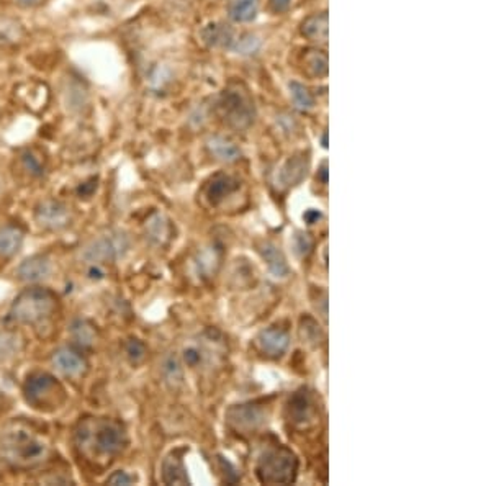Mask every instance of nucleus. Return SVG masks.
Segmentation results:
<instances>
[{"mask_svg":"<svg viewBox=\"0 0 491 486\" xmlns=\"http://www.w3.org/2000/svg\"><path fill=\"white\" fill-rule=\"evenodd\" d=\"M126 432L120 422L113 419L88 417L79 422L76 447L87 459H112L126 445Z\"/></svg>","mask_w":491,"mask_h":486,"instance_id":"f257e3e1","label":"nucleus"},{"mask_svg":"<svg viewBox=\"0 0 491 486\" xmlns=\"http://www.w3.org/2000/svg\"><path fill=\"white\" fill-rule=\"evenodd\" d=\"M49 447L28 427L12 424L0 432V455L15 466H34L46 460Z\"/></svg>","mask_w":491,"mask_h":486,"instance_id":"f03ea898","label":"nucleus"},{"mask_svg":"<svg viewBox=\"0 0 491 486\" xmlns=\"http://www.w3.org/2000/svg\"><path fill=\"white\" fill-rule=\"evenodd\" d=\"M58 309L56 293L49 288L32 287L17 295L10 306V318L20 324H39L54 316Z\"/></svg>","mask_w":491,"mask_h":486,"instance_id":"7ed1b4c3","label":"nucleus"},{"mask_svg":"<svg viewBox=\"0 0 491 486\" xmlns=\"http://www.w3.org/2000/svg\"><path fill=\"white\" fill-rule=\"evenodd\" d=\"M255 471L264 485H290L297 478V455L285 445L269 447L260 454Z\"/></svg>","mask_w":491,"mask_h":486,"instance_id":"20e7f679","label":"nucleus"},{"mask_svg":"<svg viewBox=\"0 0 491 486\" xmlns=\"http://www.w3.org/2000/svg\"><path fill=\"white\" fill-rule=\"evenodd\" d=\"M23 396L29 406L39 411H54L66 401V391L61 383L44 372L32 373L27 378Z\"/></svg>","mask_w":491,"mask_h":486,"instance_id":"39448f33","label":"nucleus"},{"mask_svg":"<svg viewBox=\"0 0 491 486\" xmlns=\"http://www.w3.org/2000/svg\"><path fill=\"white\" fill-rule=\"evenodd\" d=\"M220 115L224 123L236 130H244L254 121V103L243 86H231L221 93L218 102Z\"/></svg>","mask_w":491,"mask_h":486,"instance_id":"423d86ee","label":"nucleus"},{"mask_svg":"<svg viewBox=\"0 0 491 486\" xmlns=\"http://www.w3.org/2000/svg\"><path fill=\"white\" fill-rule=\"evenodd\" d=\"M130 248V239L121 231H110V233L98 236L97 239L90 241L82 252V259L88 265H98L115 262L126 254Z\"/></svg>","mask_w":491,"mask_h":486,"instance_id":"0eeeda50","label":"nucleus"},{"mask_svg":"<svg viewBox=\"0 0 491 486\" xmlns=\"http://www.w3.org/2000/svg\"><path fill=\"white\" fill-rule=\"evenodd\" d=\"M38 224L49 231H61L67 228L72 221L71 210L67 208L62 201L58 200H44L36 206L34 211Z\"/></svg>","mask_w":491,"mask_h":486,"instance_id":"6e6552de","label":"nucleus"},{"mask_svg":"<svg viewBox=\"0 0 491 486\" xmlns=\"http://www.w3.org/2000/svg\"><path fill=\"white\" fill-rule=\"evenodd\" d=\"M265 419V412L257 405H238L231 406L226 411V422L238 432L255 431Z\"/></svg>","mask_w":491,"mask_h":486,"instance_id":"1a4fd4ad","label":"nucleus"},{"mask_svg":"<svg viewBox=\"0 0 491 486\" xmlns=\"http://www.w3.org/2000/svg\"><path fill=\"white\" fill-rule=\"evenodd\" d=\"M53 365L59 373L69 378L86 375L88 363L81 351L74 347H61L53 353Z\"/></svg>","mask_w":491,"mask_h":486,"instance_id":"9d476101","label":"nucleus"},{"mask_svg":"<svg viewBox=\"0 0 491 486\" xmlns=\"http://www.w3.org/2000/svg\"><path fill=\"white\" fill-rule=\"evenodd\" d=\"M288 344H290L288 332L285 331V329L277 326L265 328L264 331H260L257 336L259 349L269 357L283 356L285 351L288 349Z\"/></svg>","mask_w":491,"mask_h":486,"instance_id":"9b49d317","label":"nucleus"},{"mask_svg":"<svg viewBox=\"0 0 491 486\" xmlns=\"http://www.w3.org/2000/svg\"><path fill=\"white\" fill-rule=\"evenodd\" d=\"M239 189L238 179L229 174H216L205 185V198L211 206H218Z\"/></svg>","mask_w":491,"mask_h":486,"instance_id":"f8f14e48","label":"nucleus"},{"mask_svg":"<svg viewBox=\"0 0 491 486\" xmlns=\"http://www.w3.org/2000/svg\"><path fill=\"white\" fill-rule=\"evenodd\" d=\"M49 274H51V262L46 255L41 254L25 259L17 269V275L25 282H39L49 277Z\"/></svg>","mask_w":491,"mask_h":486,"instance_id":"ddd939ff","label":"nucleus"},{"mask_svg":"<svg viewBox=\"0 0 491 486\" xmlns=\"http://www.w3.org/2000/svg\"><path fill=\"white\" fill-rule=\"evenodd\" d=\"M308 169V157L304 154H298L290 157V159L282 166V169L278 170L277 182L280 187H292L300 184L307 175Z\"/></svg>","mask_w":491,"mask_h":486,"instance_id":"4468645a","label":"nucleus"},{"mask_svg":"<svg viewBox=\"0 0 491 486\" xmlns=\"http://www.w3.org/2000/svg\"><path fill=\"white\" fill-rule=\"evenodd\" d=\"M162 481L166 485H189V475L180 452H172L162 461Z\"/></svg>","mask_w":491,"mask_h":486,"instance_id":"2eb2a0df","label":"nucleus"},{"mask_svg":"<svg viewBox=\"0 0 491 486\" xmlns=\"http://www.w3.org/2000/svg\"><path fill=\"white\" fill-rule=\"evenodd\" d=\"M259 252L262 255V259L267 264L269 272L277 278L287 277L290 269L287 260H285L282 250H280L277 245L272 243H262L259 245Z\"/></svg>","mask_w":491,"mask_h":486,"instance_id":"dca6fc26","label":"nucleus"},{"mask_svg":"<svg viewBox=\"0 0 491 486\" xmlns=\"http://www.w3.org/2000/svg\"><path fill=\"white\" fill-rule=\"evenodd\" d=\"M290 421L304 422L313 414V398L307 388H302L288 401Z\"/></svg>","mask_w":491,"mask_h":486,"instance_id":"f3484780","label":"nucleus"},{"mask_svg":"<svg viewBox=\"0 0 491 486\" xmlns=\"http://www.w3.org/2000/svg\"><path fill=\"white\" fill-rule=\"evenodd\" d=\"M302 34L318 44L328 43V13H314L302 23Z\"/></svg>","mask_w":491,"mask_h":486,"instance_id":"a211bd4d","label":"nucleus"},{"mask_svg":"<svg viewBox=\"0 0 491 486\" xmlns=\"http://www.w3.org/2000/svg\"><path fill=\"white\" fill-rule=\"evenodd\" d=\"M25 239L23 229L17 224H5L0 228V255L12 257L22 249Z\"/></svg>","mask_w":491,"mask_h":486,"instance_id":"6ab92c4d","label":"nucleus"},{"mask_svg":"<svg viewBox=\"0 0 491 486\" xmlns=\"http://www.w3.org/2000/svg\"><path fill=\"white\" fill-rule=\"evenodd\" d=\"M206 147L211 152V156L223 162H234L241 157L239 147L233 141L226 140L223 136H211L206 141Z\"/></svg>","mask_w":491,"mask_h":486,"instance_id":"aec40b11","label":"nucleus"},{"mask_svg":"<svg viewBox=\"0 0 491 486\" xmlns=\"http://www.w3.org/2000/svg\"><path fill=\"white\" fill-rule=\"evenodd\" d=\"M201 38L208 46H231L234 43V34L228 25L210 23L201 29Z\"/></svg>","mask_w":491,"mask_h":486,"instance_id":"412c9836","label":"nucleus"},{"mask_svg":"<svg viewBox=\"0 0 491 486\" xmlns=\"http://www.w3.org/2000/svg\"><path fill=\"white\" fill-rule=\"evenodd\" d=\"M303 69L313 77H326L328 76V56L324 51L319 49H307L302 56Z\"/></svg>","mask_w":491,"mask_h":486,"instance_id":"4be33fe9","label":"nucleus"},{"mask_svg":"<svg viewBox=\"0 0 491 486\" xmlns=\"http://www.w3.org/2000/svg\"><path fill=\"white\" fill-rule=\"evenodd\" d=\"M259 10V0H231L229 17L238 23H248L255 18Z\"/></svg>","mask_w":491,"mask_h":486,"instance_id":"5701e85b","label":"nucleus"},{"mask_svg":"<svg viewBox=\"0 0 491 486\" xmlns=\"http://www.w3.org/2000/svg\"><path fill=\"white\" fill-rule=\"evenodd\" d=\"M71 336L77 346L90 347L97 339V329L92 323L86 321V319H77L71 326Z\"/></svg>","mask_w":491,"mask_h":486,"instance_id":"b1692460","label":"nucleus"},{"mask_svg":"<svg viewBox=\"0 0 491 486\" xmlns=\"http://www.w3.org/2000/svg\"><path fill=\"white\" fill-rule=\"evenodd\" d=\"M146 234L152 243L164 244L170 236V224L162 215H154L146 223Z\"/></svg>","mask_w":491,"mask_h":486,"instance_id":"393cba45","label":"nucleus"},{"mask_svg":"<svg viewBox=\"0 0 491 486\" xmlns=\"http://www.w3.org/2000/svg\"><path fill=\"white\" fill-rule=\"evenodd\" d=\"M22 351V339L15 332H0V362L10 360Z\"/></svg>","mask_w":491,"mask_h":486,"instance_id":"a878e982","label":"nucleus"},{"mask_svg":"<svg viewBox=\"0 0 491 486\" xmlns=\"http://www.w3.org/2000/svg\"><path fill=\"white\" fill-rule=\"evenodd\" d=\"M290 93H292V100L298 110L302 112L311 110L314 105V98L311 95V92H309L303 83L300 82L290 83Z\"/></svg>","mask_w":491,"mask_h":486,"instance_id":"bb28decb","label":"nucleus"},{"mask_svg":"<svg viewBox=\"0 0 491 486\" xmlns=\"http://www.w3.org/2000/svg\"><path fill=\"white\" fill-rule=\"evenodd\" d=\"M162 375L170 385H179L182 382V367L179 358L175 356L166 357L164 363H162Z\"/></svg>","mask_w":491,"mask_h":486,"instance_id":"cd10ccee","label":"nucleus"},{"mask_svg":"<svg viewBox=\"0 0 491 486\" xmlns=\"http://www.w3.org/2000/svg\"><path fill=\"white\" fill-rule=\"evenodd\" d=\"M216 265H218V255H216V250L213 248L201 250L199 254V259H196L199 272L203 275H210L215 270Z\"/></svg>","mask_w":491,"mask_h":486,"instance_id":"c85d7f7f","label":"nucleus"},{"mask_svg":"<svg viewBox=\"0 0 491 486\" xmlns=\"http://www.w3.org/2000/svg\"><path fill=\"white\" fill-rule=\"evenodd\" d=\"M22 162L25 169L32 175H41L44 172V159H41V156L36 154V152L32 149H27L23 152Z\"/></svg>","mask_w":491,"mask_h":486,"instance_id":"c756f323","label":"nucleus"},{"mask_svg":"<svg viewBox=\"0 0 491 486\" xmlns=\"http://www.w3.org/2000/svg\"><path fill=\"white\" fill-rule=\"evenodd\" d=\"M293 249L295 254L298 255V257H307V255L311 252L313 249V241L307 233H302V231H298L297 234L293 236Z\"/></svg>","mask_w":491,"mask_h":486,"instance_id":"7c9ffc66","label":"nucleus"},{"mask_svg":"<svg viewBox=\"0 0 491 486\" xmlns=\"http://www.w3.org/2000/svg\"><path fill=\"white\" fill-rule=\"evenodd\" d=\"M125 351L128 358L135 363L141 362L146 356V346L140 341V339H130V341L126 342Z\"/></svg>","mask_w":491,"mask_h":486,"instance_id":"2f4dec72","label":"nucleus"},{"mask_svg":"<svg viewBox=\"0 0 491 486\" xmlns=\"http://www.w3.org/2000/svg\"><path fill=\"white\" fill-rule=\"evenodd\" d=\"M302 332H303V337L309 342H319V339H321V331H319V326L313 321L311 318L303 319Z\"/></svg>","mask_w":491,"mask_h":486,"instance_id":"473e14b6","label":"nucleus"},{"mask_svg":"<svg viewBox=\"0 0 491 486\" xmlns=\"http://www.w3.org/2000/svg\"><path fill=\"white\" fill-rule=\"evenodd\" d=\"M107 483H110V485H131V483H135V476L126 473V471H123V470H118L113 475L108 476Z\"/></svg>","mask_w":491,"mask_h":486,"instance_id":"72a5a7b5","label":"nucleus"},{"mask_svg":"<svg viewBox=\"0 0 491 486\" xmlns=\"http://www.w3.org/2000/svg\"><path fill=\"white\" fill-rule=\"evenodd\" d=\"M184 360L189 367H196L201 362V352L199 347L190 346L184 351Z\"/></svg>","mask_w":491,"mask_h":486,"instance_id":"f704fd0d","label":"nucleus"},{"mask_svg":"<svg viewBox=\"0 0 491 486\" xmlns=\"http://www.w3.org/2000/svg\"><path fill=\"white\" fill-rule=\"evenodd\" d=\"M253 43H257V39H255L254 36H244L243 39H239L238 41V48L241 53H253L254 51V44Z\"/></svg>","mask_w":491,"mask_h":486,"instance_id":"c9c22d12","label":"nucleus"},{"mask_svg":"<svg viewBox=\"0 0 491 486\" xmlns=\"http://www.w3.org/2000/svg\"><path fill=\"white\" fill-rule=\"evenodd\" d=\"M269 5H270V8H272V12L283 13L290 8L292 0H269Z\"/></svg>","mask_w":491,"mask_h":486,"instance_id":"e433bc0d","label":"nucleus"},{"mask_svg":"<svg viewBox=\"0 0 491 486\" xmlns=\"http://www.w3.org/2000/svg\"><path fill=\"white\" fill-rule=\"evenodd\" d=\"M12 2L20 8H36L46 2V0H12Z\"/></svg>","mask_w":491,"mask_h":486,"instance_id":"4c0bfd02","label":"nucleus"},{"mask_svg":"<svg viewBox=\"0 0 491 486\" xmlns=\"http://www.w3.org/2000/svg\"><path fill=\"white\" fill-rule=\"evenodd\" d=\"M321 211H318V210H314V208H309L304 211V215H303V220L307 221L308 224H313V223H316L318 220H321Z\"/></svg>","mask_w":491,"mask_h":486,"instance_id":"58836bf2","label":"nucleus"},{"mask_svg":"<svg viewBox=\"0 0 491 486\" xmlns=\"http://www.w3.org/2000/svg\"><path fill=\"white\" fill-rule=\"evenodd\" d=\"M319 170H321V172H319V174H321V180L324 182V184H326V182H328V164H326V162H323L321 169H319Z\"/></svg>","mask_w":491,"mask_h":486,"instance_id":"ea45409f","label":"nucleus"},{"mask_svg":"<svg viewBox=\"0 0 491 486\" xmlns=\"http://www.w3.org/2000/svg\"><path fill=\"white\" fill-rule=\"evenodd\" d=\"M0 405H2V396H0Z\"/></svg>","mask_w":491,"mask_h":486,"instance_id":"a19ab883","label":"nucleus"}]
</instances>
